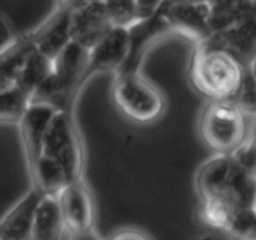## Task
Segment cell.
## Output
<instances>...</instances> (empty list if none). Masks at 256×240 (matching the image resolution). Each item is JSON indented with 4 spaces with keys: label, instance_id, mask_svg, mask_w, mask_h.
Wrapping results in <instances>:
<instances>
[{
    "label": "cell",
    "instance_id": "obj_1",
    "mask_svg": "<svg viewBox=\"0 0 256 240\" xmlns=\"http://www.w3.org/2000/svg\"><path fill=\"white\" fill-rule=\"evenodd\" d=\"M248 66L226 50L202 42L196 45L192 55L190 82L196 92L210 102L234 100L242 88Z\"/></svg>",
    "mask_w": 256,
    "mask_h": 240
},
{
    "label": "cell",
    "instance_id": "obj_2",
    "mask_svg": "<svg viewBox=\"0 0 256 240\" xmlns=\"http://www.w3.org/2000/svg\"><path fill=\"white\" fill-rule=\"evenodd\" d=\"M249 118L234 100L209 102L199 120L200 136L216 155H232L252 135Z\"/></svg>",
    "mask_w": 256,
    "mask_h": 240
},
{
    "label": "cell",
    "instance_id": "obj_3",
    "mask_svg": "<svg viewBox=\"0 0 256 240\" xmlns=\"http://www.w3.org/2000/svg\"><path fill=\"white\" fill-rule=\"evenodd\" d=\"M42 155L55 160L70 182L82 179L85 154L72 112H58L54 115L45 134Z\"/></svg>",
    "mask_w": 256,
    "mask_h": 240
},
{
    "label": "cell",
    "instance_id": "obj_4",
    "mask_svg": "<svg viewBox=\"0 0 256 240\" xmlns=\"http://www.w3.org/2000/svg\"><path fill=\"white\" fill-rule=\"evenodd\" d=\"M112 100L120 112L136 122H152L164 112L162 92L139 72L119 74L112 86Z\"/></svg>",
    "mask_w": 256,
    "mask_h": 240
},
{
    "label": "cell",
    "instance_id": "obj_5",
    "mask_svg": "<svg viewBox=\"0 0 256 240\" xmlns=\"http://www.w3.org/2000/svg\"><path fill=\"white\" fill-rule=\"evenodd\" d=\"M129 32V55L126 62L119 70V74H134L139 72L138 69L142 65L145 54L154 46L155 44L164 38L174 34L165 18L162 2L152 16L138 22L134 26L128 29Z\"/></svg>",
    "mask_w": 256,
    "mask_h": 240
},
{
    "label": "cell",
    "instance_id": "obj_6",
    "mask_svg": "<svg viewBox=\"0 0 256 240\" xmlns=\"http://www.w3.org/2000/svg\"><path fill=\"white\" fill-rule=\"evenodd\" d=\"M162 9L174 34L182 35L196 45L212 35L209 2H162Z\"/></svg>",
    "mask_w": 256,
    "mask_h": 240
},
{
    "label": "cell",
    "instance_id": "obj_7",
    "mask_svg": "<svg viewBox=\"0 0 256 240\" xmlns=\"http://www.w3.org/2000/svg\"><path fill=\"white\" fill-rule=\"evenodd\" d=\"M112 28L105 2H72V42L90 50Z\"/></svg>",
    "mask_w": 256,
    "mask_h": 240
},
{
    "label": "cell",
    "instance_id": "obj_8",
    "mask_svg": "<svg viewBox=\"0 0 256 240\" xmlns=\"http://www.w3.org/2000/svg\"><path fill=\"white\" fill-rule=\"evenodd\" d=\"M72 2H59L56 10L32 32H29L35 49L54 60L72 42Z\"/></svg>",
    "mask_w": 256,
    "mask_h": 240
},
{
    "label": "cell",
    "instance_id": "obj_9",
    "mask_svg": "<svg viewBox=\"0 0 256 240\" xmlns=\"http://www.w3.org/2000/svg\"><path fill=\"white\" fill-rule=\"evenodd\" d=\"M64 226L72 234L92 230L95 208L92 198L82 180L69 182L58 195Z\"/></svg>",
    "mask_w": 256,
    "mask_h": 240
},
{
    "label": "cell",
    "instance_id": "obj_10",
    "mask_svg": "<svg viewBox=\"0 0 256 240\" xmlns=\"http://www.w3.org/2000/svg\"><path fill=\"white\" fill-rule=\"evenodd\" d=\"M129 32L112 28L98 44L89 50L88 76L94 72L120 70L129 55Z\"/></svg>",
    "mask_w": 256,
    "mask_h": 240
},
{
    "label": "cell",
    "instance_id": "obj_11",
    "mask_svg": "<svg viewBox=\"0 0 256 240\" xmlns=\"http://www.w3.org/2000/svg\"><path fill=\"white\" fill-rule=\"evenodd\" d=\"M256 16L248 18L220 32H215L208 38L204 44L226 50L236 56L242 64H254L256 45Z\"/></svg>",
    "mask_w": 256,
    "mask_h": 240
},
{
    "label": "cell",
    "instance_id": "obj_12",
    "mask_svg": "<svg viewBox=\"0 0 256 240\" xmlns=\"http://www.w3.org/2000/svg\"><path fill=\"white\" fill-rule=\"evenodd\" d=\"M58 112L59 110L46 104H29L25 109L19 125L29 166L42 155L45 134Z\"/></svg>",
    "mask_w": 256,
    "mask_h": 240
},
{
    "label": "cell",
    "instance_id": "obj_13",
    "mask_svg": "<svg viewBox=\"0 0 256 240\" xmlns=\"http://www.w3.org/2000/svg\"><path fill=\"white\" fill-rule=\"evenodd\" d=\"M44 195L32 189L0 222V240H32L34 214Z\"/></svg>",
    "mask_w": 256,
    "mask_h": 240
},
{
    "label": "cell",
    "instance_id": "obj_14",
    "mask_svg": "<svg viewBox=\"0 0 256 240\" xmlns=\"http://www.w3.org/2000/svg\"><path fill=\"white\" fill-rule=\"evenodd\" d=\"M234 172L230 155H216L205 162L196 175V189L202 200L222 196Z\"/></svg>",
    "mask_w": 256,
    "mask_h": 240
},
{
    "label": "cell",
    "instance_id": "obj_15",
    "mask_svg": "<svg viewBox=\"0 0 256 240\" xmlns=\"http://www.w3.org/2000/svg\"><path fill=\"white\" fill-rule=\"evenodd\" d=\"M64 229L59 198L44 195L34 214L32 240H58Z\"/></svg>",
    "mask_w": 256,
    "mask_h": 240
},
{
    "label": "cell",
    "instance_id": "obj_16",
    "mask_svg": "<svg viewBox=\"0 0 256 240\" xmlns=\"http://www.w3.org/2000/svg\"><path fill=\"white\" fill-rule=\"evenodd\" d=\"M29 170L32 180V189L42 195L58 196L70 182L64 169L55 160L45 155H40L39 159L30 165Z\"/></svg>",
    "mask_w": 256,
    "mask_h": 240
},
{
    "label": "cell",
    "instance_id": "obj_17",
    "mask_svg": "<svg viewBox=\"0 0 256 240\" xmlns=\"http://www.w3.org/2000/svg\"><path fill=\"white\" fill-rule=\"evenodd\" d=\"M160 2H105L110 22L114 28L130 29L155 14Z\"/></svg>",
    "mask_w": 256,
    "mask_h": 240
},
{
    "label": "cell",
    "instance_id": "obj_18",
    "mask_svg": "<svg viewBox=\"0 0 256 240\" xmlns=\"http://www.w3.org/2000/svg\"><path fill=\"white\" fill-rule=\"evenodd\" d=\"M209 4V26L212 34L222 32L248 18L255 16V4L252 2H216Z\"/></svg>",
    "mask_w": 256,
    "mask_h": 240
},
{
    "label": "cell",
    "instance_id": "obj_19",
    "mask_svg": "<svg viewBox=\"0 0 256 240\" xmlns=\"http://www.w3.org/2000/svg\"><path fill=\"white\" fill-rule=\"evenodd\" d=\"M52 60L34 49L20 69L16 78V88L30 99L32 92L52 75Z\"/></svg>",
    "mask_w": 256,
    "mask_h": 240
},
{
    "label": "cell",
    "instance_id": "obj_20",
    "mask_svg": "<svg viewBox=\"0 0 256 240\" xmlns=\"http://www.w3.org/2000/svg\"><path fill=\"white\" fill-rule=\"evenodd\" d=\"M238 210L240 209H238L225 195H222V196L202 200L200 216L205 224L226 232L232 216Z\"/></svg>",
    "mask_w": 256,
    "mask_h": 240
},
{
    "label": "cell",
    "instance_id": "obj_21",
    "mask_svg": "<svg viewBox=\"0 0 256 240\" xmlns=\"http://www.w3.org/2000/svg\"><path fill=\"white\" fill-rule=\"evenodd\" d=\"M28 105L29 98L19 88L0 92V122L19 124Z\"/></svg>",
    "mask_w": 256,
    "mask_h": 240
},
{
    "label": "cell",
    "instance_id": "obj_22",
    "mask_svg": "<svg viewBox=\"0 0 256 240\" xmlns=\"http://www.w3.org/2000/svg\"><path fill=\"white\" fill-rule=\"evenodd\" d=\"M234 102L239 105L240 109L248 115L254 116L255 114V75H254V64L246 68L245 78L242 80V88L238 92Z\"/></svg>",
    "mask_w": 256,
    "mask_h": 240
},
{
    "label": "cell",
    "instance_id": "obj_23",
    "mask_svg": "<svg viewBox=\"0 0 256 240\" xmlns=\"http://www.w3.org/2000/svg\"><path fill=\"white\" fill-rule=\"evenodd\" d=\"M232 159L234 164L242 170L248 172H255V144L254 135H250L249 139L239 148L235 152H232Z\"/></svg>",
    "mask_w": 256,
    "mask_h": 240
},
{
    "label": "cell",
    "instance_id": "obj_24",
    "mask_svg": "<svg viewBox=\"0 0 256 240\" xmlns=\"http://www.w3.org/2000/svg\"><path fill=\"white\" fill-rule=\"evenodd\" d=\"M14 40V32H12L9 22L2 15H0V52L6 49Z\"/></svg>",
    "mask_w": 256,
    "mask_h": 240
},
{
    "label": "cell",
    "instance_id": "obj_25",
    "mask_svg": "<svg viewBox=\"0 0 256 240\" xmlns=\"http://www.w3.org/2000/svg\"><path fill=\"white\" fill-rule=\"evenodd\" d=\"M109 240H150L145 232L138 229H122L109 238Z\"/></svg>",
    "mask_w": 256,
    "mask_h": 240
},
{
    "label": "cell",
    "instance_id": "obj_26",
    "mask_svg": "<svg viewBox=\"0 0 256 240\" xmlns=\"http://www.w3.org/2000/svg\"><path fill=\"white\" fill-rule=\"evenodd\" d=\"M72 240H102L94 230H88L84 232H78V234H72Z\"/></svg>",
    "mask_w": 256,
    "mask_h": 240
}]
</instances>
